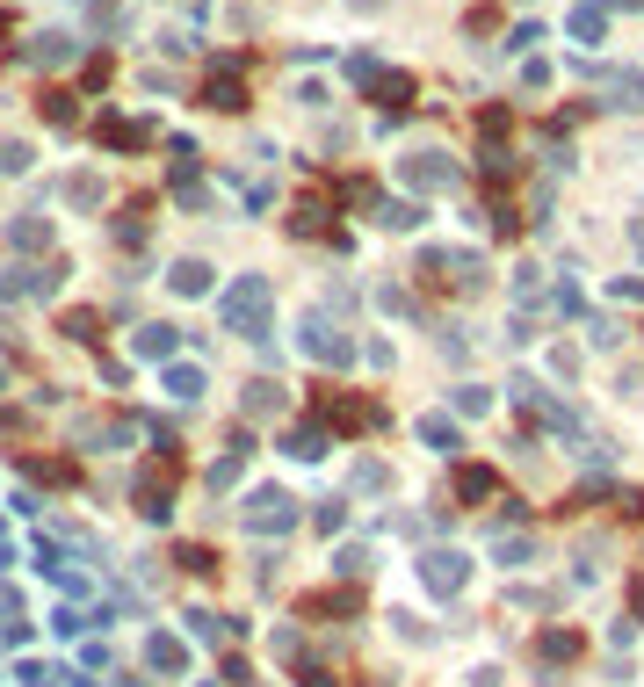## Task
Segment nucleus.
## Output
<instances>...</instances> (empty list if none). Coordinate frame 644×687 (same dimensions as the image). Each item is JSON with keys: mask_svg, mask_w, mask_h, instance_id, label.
Listing matches in <instances>:
<instances>
[{"mask_svg": "<svg viewBox=\"0 0 644 687\" xmlns=\"http://www.w3.org/2000/svg\"><path fill=\"white\" fill-rule=\"evenodd\" d=\"M398 174H406L413 189H456V181H464V174H456V160H449V152H413V160L398 167Z\"/></svg>", "mask_w": 644, "mask_h": 687, "instance_id": "obj_1", "label": "nucleus"}, {"mask_svg": "<svg viewBox=\"0 0 644 687\" xmlns=\"http://www.w3.org/2000/svg\"><path fill=\"white\" fill-rule=\"evenodd\" d=\"M319 405H326L333 427H384V405H377V398H341V391H326Z\"/></svg>", "mask_w": 644, "mask_h": 687, "instance_id": "obj_2", "label": "nucleus"}, {"mask_svg": "<svg viewBox=\"0 0 644 687\" xmlns=\"http://www.w3.org/2000/svg\"><path fill=\"white\" fill-rule=\"evenodd\" d=\"M587 80H594L616 109H644V73H608V66H587Z\"/></svg>", "mask_w": 644, "mask_h": 687, "instance_id": "obj_3", "label": "nucleus"}, {"mask_svg": "<svg viewBox=\"0 0 644 687\" xmlns=\"http://www.w3.org/2000/svg\"><path fill=\"white\" fill-rule=\"evenodd\" d=\"M225 311H232V326H239V333H254V326L268 319V290H261V283H239V297H232Z\"/></svg>", "mask_w": 644, "mask_h": 687, "instance_id": "obj_4", "label": "nucleus"}, {"mask_svg": "<svg viewBox=\"0 0 644 687\" xmlns=\"http://www.w3.org/2000/svg\"><path fill=\"white\" fill-rule=\"evenodd\" d=\"M608 15H616L608 0H579V8H572V37L579 44H601L608 37Z\"/></svg>", "mask_w": 644, "mask_h": 687, "instance_id": "obj_5", "label": "nucleus"}, {"mask_svg": "<svg viewBox=\"0 0 644 687\" xmlns=\"http://www.w3.org/2000/svg\"><path fill=\"white\" fill-rule=\"evenodd\" d=\"M493 492H500L493 463H464V471H456V499H493Z\"/></svg>", "mask_w": 644, "mask_h": 687, "instance_id": "obj_6", "label": "nucleus"}, {"mask_svg": "<svg viewBox=\"0 0 644 687\" xmlns=\"http://www.w3.org/2000/svg\"><path fill=\"white\" fill-rule=\"evenodd\" d=\"M362 87H370V95H377L384 109H406V102H413V80H406V73H370Z\"/></svg>", "mask_w": 644, "mask_h": 687, "instance_id": "obj_7", "label": "nucleus"}, {"mask_svg": "<svg viewBox=\"0 0 644 687\" xmlns=\"http://www.w3.org/2000/svg\"><path fill=\"white\" fill-rule=\"evenodd\" d=\"M507 131H514V102H493V109H478V138H485V145H500Z\"/></svg>", "mask_w": 644, "mask_h": 687, "instance_id": "obj_8", "label": "nucleus"}, {"mask_svg": "<svg viewBox=\"0 0 644 687\" xmlns=\"http://www.w3.org/2000/svg\"><path fill=\"white\" fill-rule=\"evenodd\" d=\"M427 586L456 593V586H464V557H427Z\"/></svg>", "mask_w": 644, "mask_h": 687, "instance_id": "obj_9", "label": "nucleus"}, {"mask_svg": "<svg viewBox=\"0 0 644 687\" xmlns=\"http://www.w3.org/2000/svg\"><path fill=\"white\" fill-rule=\"evenodd\" d=\"M312 348H319L326 362H348V340H341V333H333V326H312Z\"/></svg>", "mask_w": 644, "mask_h": 687, "instance_id": "obj_10", "label": "nucleus"}, {"mask_svg": "<svg viewBox=\"0 0 644 687\" xmlns=\"http://www.w3.org/2000/svg\"><path fill=\"white\" fill-rule=\"evenodd\" d=\"M420 217H427L420 203H384V225H398V232H413V225H420Z\"/></svg>", "mask_w": 644, "mask_h": 687, "instance_id": "obj_11", "label": "nucleus"}, {"mask_svg": "<svg viewBox=\"0 0 644 687\" xmlns=\"http://www.w3.org/2000/svg\"><path fill=\"white\" fill-rule=\"evenodd\" d=\"M420 442L427 449H456V427L449 420H420Z\"/></svg>", "mask_w": 644, "mask_h": 687, "instance_id": "obj_12", "label": "nucleus"}, {"mask_svg": "<svg viewBox=\"0 0 644 687\" xmlns=\"http://www.w3.org/2000/svg\"><path fill=\"white\" fill-rule=\"evenodd\" d=\"M210 109H239V80H232V73L210 80Z\"/></svg>", "mask_w": 644, "mask_h": 687, "instance_id": "obj_13", "label": "nucleus"}, {"mask_svg": "<svg viewBox=\"0 0 644 687\" xmlns=\"http://www.w3.org/2000/svg\"><path fill=\"white\" fill-rule=\"evenodd\" d=\"M587 340H594V348H616L623 326H616V319H587Z\"/></svg>", "mask_w": 644, "mask_h": 687, "instance_id": "obj_14", "label": "nucleus"}, {"mask_svg": "<svg viewBox=\"0 0 644 687\" xmlns=\"http://www.w3.org/2000/svg\"><path fill=\"white\" fill-rule=\"evenodd\" d=\"M543 651H550V659H572L579 644H572V630H550V637H543Z\"/></svg>", "mask_w": 644, "mask_h": 687, "instance_id": "obj_15", "label": "nucleus"}, {"mask_svg": "<svg viewBox=\"0 0 644 687\" xmlns=\"http://www.w3.org/2000/svg\"><path fill=\"white\" fill-rule=\"evenodd\" d=\"M616 297H623V304H644V275H623V283H616Z\"/></svg>", "mask_w": 644, "mask_h": 687, "instance_id": "obj_16", "label": "nucleus"}, {"mask_svg": "<svg viewBox=\"0 0 644 687\" xmlns=\"http://www.w3.org/2000/svg\"><path fill=\"white\" fill-rule=\"evenodd\" d=\"M630 254L644 261V217H637V225H630Z\"/></svg>", "mask_w": 644, "mask_h": 687, "instance_id": "obj_17", "label": "nucleus"}]
</instances>
